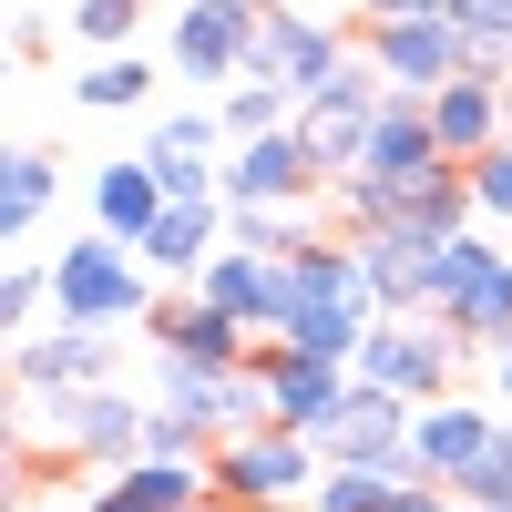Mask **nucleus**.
Wrapping results in <instances>:
<instances>
[{"mask_svg":"<svg viewBox=\"0 0 512 512\" xmlns=\"http://www.w3.org/2000/svg\"><path fill=\"white\" fill-rule=\"evenodd\" d=\"M369 328H379V297L359 277V246L349 236L287 256V318H277V338H287L297 359H338V369H349Z\"/></svg>","mask_w":512,"mask_h":512,"instance_id":"obj_1","label":"nucleus"},{"mask_svg":"<svg viewBox=\"0 0 512 512\" xmlns=\"http://www.w3.org/2000/svg\"><path fill=\"white\" fill-rule=\"evenodd\" d=\"M52 318L72 328H123V318H154V267L123 236H72L52 256Z\"/></svg>","mask_w":512,"mask_h":512,"instance_id":"obj_2","label":"nucleus"},{"mask_svg":"<svg viewBox=\"0 0 512 512\" xmlns=\"http://www.w3.org/2000/svg\"><path fill=\"white\" fill-rule=\"evenodd\" d=\"M41 410V451L52 461H93V472H123V461H144V420H154V400H134L113 379V390H62V400H31Z\"/></svg>","mask_w":512,"mask_h":512,"instance_id":"obj_3","label":"nucleus"},{"mask_svg":"<svg viewBox=\"0 0 512 512\" xmlns=\"http://www.w3.org/2000/svg\"><path fill=\"white\" fill-rule=\"evenodd\" d=\"M431 318L461 338V349H502V338H512V256H502L482 226L441 246V297H431Z\"/></svg>","mask_w":512,"mask_h":512,"instance_id":"obj_4","label":"nucleus"},{"mask_svg":"<svg viewBox=\"0 0 512 512\" xmlns=\"http://www.w3.org/2000/svg\"><path fill=\"white\" fill-rule=\"evenodd\" d=\"M369 390H390V400H410V410H431V400H451V369H461V338L441 328V318H379L369 338H359V359H349Z\"/></svg>","mask_w":512,"mask_h":512,"instance_id":"obj_5","label":"nucleus"},{"mask_svg":"<svg viewBox=\"0 0 512 512\" xmlns=\"http://www.w3.org/2000/svg\"><path fill=\"white\" fill-rule=\"evenodd\" d=\"M410 431H420V410L359 379V390H349V410H338L328 431H318V461H328V472H379V482H420V441H410Z\"/></svg>","mask_w":512,"mask_h":512,"instance_id":"obj_6","label":"nucleus"},{"mask_svg":"<svg viewBox=\"0 0 512 512\" xmlns=\"http://www.w3.org/2000/svg\"><path fill=\"white\" fill-rule=\"evenodd\" d=\"M379 103H390V82H379V62H369V52H349V62H338L308 103H297V134H308V154L328 164V185H338V175H359Z\"/></svg>","mask_w":512,"mask_h":512,"instance_id":"obj_7","label":"nucleus"},{"mask_svg":"<svg viewBox=\"0 0 512 512\" xmlns=\"http://www.w3.org/2000/svg\"><path fill=\"white\" fill-rule=\"evenodd\" d=\"M256 31H267V0H185L175 31H164V62H175L185 82L236 93V82L256 72Z\"/></svg>","mask_w":512,"mask_h":512,"instance_id":"obj_8","label":"nucleus"},{"mask_svg":"<svg viewBox=\"0 0 512 512\" xmlns=\"http://www.w3.org/2000/svg\"><path fill=\"white\" fill-rule=\"evenodd\" d=\"M318 441H297V431H246V441H226L216 451V492L236 502V512H297L318 492Z\"/></svg>","mask_w":512,"mask_h":512,"instance_id":"obj_9","label":"nucleus"},{"mask_svg":"<svg viewBox=\"0 0 512 512\" xmlns=\"http://www.w3.org/2000/svg\"><path fill=\"white\" fill-rule=\"evenodd\" d=\"M11 390H21V400L113 390V328H72V318H52V328L11 338Z\"/></svg>","mask_w":512,"mask_h":512,"instance_id":"obj_10","label":"nucleus"},{"mask_svg":"<svg viewBox=\"0 0 512 512\" xmlns=\"http://www.w3.org/2000/svg\"><path fill=\"white\" fill-rule=\"evenodd\" d=\"M349 52H359V31H338V21H318V11H277V0H267V31H256V72H246V82H277V93L308 103Z\"/></svg>","mask_w":512,"mask_h":512,"instance_id":"obj_11","label":"nucleus"},{"mask_svg":"<svg viewBox=\"0 0 512 512\" xmlns=\"http://www.w3.org/2000/svg\"><path fill=\"white\" fill-rule=\"evenodd\" d=\"M246 369H267V400H277V431H297V441H318L338 410H349V390H359V369H338V359H297L287 338H256V359Z\"/></svg>","mask_w":512,"mask_h":512,"instance_id":"obj_12","label":"nucleus"},{"mask_svg":"<svg viewBox=\"0 0 512 512\" xmlns=\"http://www.w3.org/2000/svg\"><path fill=\"white\" fill-rule=\"evenodd\" d=\"M318 195H328V164L308 154L297 123L267 134V144H236L226 154V205H267V216H277V205H318Z\"/></svg>","mask_w":512,"mask_h":512,"instance_id":"obj_13","label":"nucleus"},{"mask_svg":"<svg viewBox=\"0 0 512 512\" xmlns=\"http://www.w3.org/2000/svg\"><path fill=\"white\" fill-rule=\"evenodd\" d=\"M359 246V277L379 297V318H431V297H441V246L431 236H410V226H369L349 236Z\"/></svg>","mask_w":512,"mask_h":512,"instance_id":"obj_14","label":"nucleus"},{"mask_svg":"<svg viewBox=\"0 0 512 512\" xmlns=\"http://www.w3.org/2000/svg\"><path fill=\"white\" fill-rule=\"evenodd\" d=\"M359 52L379 62V82H390V93H420V103H431L441 82H461V72H472V52H461V31H451V21H400V31H359Z\"/></svg>","mask_w":512,"mask_h":512,"instance_id":"obj_15","label":"nucleus"},{"mask_svg":"<svg viewBox=\"0 0 512 512\" xmlns=\"http://www.w3.org/2000/svg\"><path fill=\"white\" fill-rule=\"evenodd\" d=\"M410 441H420V482L461 492V482H472L482 461L502 451V420H492L482 400H461V390H451V400H431V410H420V431H410Z\"/></svg>","mask_w":512,"mask_h":512,"instance_id":"obj_16","label":"nucleus"},{"mask_svg":"<svg viewBox=\"0 0 512 512\" xmlns=\"http://www.w3.org/2000/svg\"><path fill=\"white\" fill-rule=\"evenodd\" d=\"M195 297H205V308H226L246 338H277V318H287V267L226 236V246H216V267L195 277Z\"/></svg>","mask_w":512,"mask_h":512,"instance_id":"obj_17","label":"nucleus"},{"mask_svg":"<svg viewBox=\"0 0 512 512\" xmlns=\"http://www.w3.org/2000/svg\"><path fill=\"white\" fill-rule=\"evenodd\" d=\"M431 134H441V164H482L502 134H512V93H502V72H461L431 93Z\"/></svg>","mask_w":512,"mask_h":512,"instance_id":"obj_18","label":"nucleus"},{"mask_svg":"<svg viewBox=\"0 0 512 512\" xmlns=\"http://www.w3.org/2000/svg\"><path fill=\"white\" fill-rule=\"evenodd\" d=\"M154 359H185V369H246L256 359V338L226 318V308H205V297H154Z\"/></svg>","mask_w":512,"mask_h":512,"instance_id":"obj_19","label":"nucleus"},{"mask_svg":"<svg viewBox=\"0 0 512 512\" xmlns=\"http://www.w3.org/2000/svg\"><path fill=\"white\" fill-rule=\"evenodd\" d=\"M226 226H236V205H226V195H185V205H164V216H154V236H144L134 256H144L154 277H185V287H195L205 267H216Z\"/></svg>","mask_w":512,"mask_h":512,"instance_id":"obj_20","label":"nucleus"},{"mask_svg":"<svg viewBox=\"0 0 512 512\" xmlns=\"http://www.w3.org/2000/svg\"><path fill=\"white\" fill-rule=\"evenodd\" d=\"M431 164H441L431 103H420V93H390V103H379V123H369V154H359V175H379V185H410V175H431Z\"/></svg>","mask_w":512,"mask_h":512,"instance_id":"obj_21","label":"nucleus"},{"mask_svg":"<svg viewBox=\"0 0 512 512\" xmlns=\"http://www.w3.org/2000/svg\"><path fill=\"white\" fill-rule=\"evenodd\" d=\"M390 226H410V236H431V246H451V236H472L482 226V195H472V164H431V175H410L400 185V216Z\"/></svg>","mask_w":512,"mask_h":512,"instance_id":"obj_22","label":"nucleus"},{"mask_svg":"<svg viewBox=\"0 0 512 512\" xmlns=\"http://www.w3.org/2000/svg\"><path fill=\"white\" fill-rule=\"evenodd\" d=\"M164 205H175V195H164V175H154L144 154H123V164L93 175V216H103V236H123V246H144Z\"/></svg>","mask_w":512,"mask_h":512,"instance_id":"obj_23","label":"nucleus"},{"mask_svg":"<svg viewBox=\"0 0 512 512\" xmlns=\"http://www.w3.org/2000/svg\"><path fill=\"white\" fill-rule=\"evenodd\" d=\"M134 103H154V72L134 52H103L72 72V113H134Z\"/></svg>","mask_w":512,"mask_h":512,"instance_id":"obj_24","label":"nucleus"},{"mask_svg":"<svg viewBox=\"0 0 512 512\" xmlns=\"http://www.w3.org/2000/svg\"><path fill=\"white\" fill-rule=\"evenodd\" d=\"M216 123H226V154L236 144H267L297 123V93H277V82H236V93H216Z\"/></svg>","mask_w":512,"mask_h":512,"instance_id":"obj_25","label":"nucleus"},{"mask_svg":"<svg viewBox=\"0 0 512 512\" xmlns=\"http://www.w3.org/2000/svg\"><path fill=\"white\" fill-rule=\"evenodd\" d=\"M52 185H62V164L41 154V144H21V154H11V175H0V226L31 236L41 216H52Z\"/></svg>","mask_w":512,"mask_h":512,"instance_id":"obj_26","label":"nucleus"},{"mask_svg":"<svg viewBox=\"0 0 512 512\" xmlns=\"http://www.w3.org/2000/svg\"><path fill=\"white\" fill-rule=\"evenodd\" d=\"M451 31H461V52H472L482 72L512 62V0H451Z\"/></svg>","mask_w":512,"mask_h":512,"instance_id":"obj_27","label":"nucleus"},{"mask_svg":"<svg viewBox=\"0 0 512 512\" xmlns=\"http://www.w3.org/2000/svg\"><path fill=\"white\" fill-rule=\"evenodd\" d=\"M144 31V0H72V41H82V52H123V41H134Z\"/></svg>","mask_w":512,"mask_h":512,"instance_id":"obj_28","label":"nucleus"},{"mask_svg":"<svg viewBox=\"0 0 512 512\" xmlns=\"http://www.w3.org/2000/svg\"><path fill=\"white\" fill-rule=\"evenodd\" d=\"M410 482H379V472H318V492H308V512H390Z\"/></svg>","mask_w":512,"mask_h":512,"instance_id":"obj_29","label":"nucleus"},{"mask_svg":"<svg viewBox=\"0 0 512 512\" xmlns=\"http://www.w3.org/2000/svg\"><path fill=\"white\" fill-rule=\"evenodd\" d=\"M144 461H216V441H205L195 420H175V410H154V420H144Z\"/></svg>","mask_w":512,"mask_h":512,"instance_id":"obj_30","label":"nucleus"},{"mask_svg":"<svg viewBox=\"0 0 512 512\" xmlns=\"http://www.w3.org/2000/svg\"><path fill=\"white\" fill-rule=\"evenodd\" d=\"M41 308H52V267H11V277H0V318H11L21 338H31Z\"/></svg>","mask_w":512,"mask_h":512,"instance_id":"obj_31","label":"nucleus"},{"mask_svg":"<svg viewBox=\"0 0 512 512\" xmlns=\"http://www.w3.org/2000/svg\"><path fill=\"white\" fill-rule=\"evenodd\" d=\"M472 195H482V216H492V226H512V134L472 164Z\"/></svg>","mask_w":512,"mask_h":512,"instance_id":"obj_32","label":"nucleus"},{"mask_svg":"<svg viewBox=\"0 0 512 512\" xmlns=\"http://www.w3.org/2000/svg\"><path fill=\"white\" fill-rule=\"evenodd\" d=\"M369 31H400V21H451V0H359Z\"/></svg>","mask_w":512,"mask_h":512,"instance_id":"obj_33","label":"nucleus"},{"mask_svg":"<svg viewBox=\"0 0 512 512\" xmlns=\"http://www.w3.org/2000/svg\"><path fill=\"white\" fill-rule=\"evenodd\" d=\"M390 512H472V502H461V492H441V482H410Z\"/></svg>","mask_w":512,"mask_h":512,"instance_id":"obj_34","label":"nucleus"},{"mask_svg":"<svg viewBox=\"0 0 512 512\" xmlns=\"http://www.w3.org/2000/svg\"><path fill=\"white\" fill-rule=\"evenodd\" d=\"M492 390L512 400V338H502V349H492Z\"/></svg>","mask_w":512,"mask_h":512,"instance_id":"obj_35","label":"nucleus"},{"mask_svg":"<svg viewBox=\"0 0 512 512\" xmlns=\"http://www.w3.org/2000/svg\"><path fill=\"white\" fill-rule=\"evenodd\" d=\"M195 512H236V502H226V492H216V502H195Z\"/></svg>","mask_w":512,"mask_h":512,"instance_id":"obj_36","label":"nucleus"},{"mask_svg":"<svg viewBox=\"0 0 512 512\" xmlns=\"http://www.w3.org/2000/svg\"><path fill=\"white\" fill-rule=\"evenodd\" d=\"M502 461H512V420H502Z\"/></svg>","mask_w":512,"mask_h":512,"instance_id":"obj_37","label":"nucleus"},{"mask_svg":"<svg viewBox=\"0 0 512 512\" xmlns=\"http://www.w3.org/2000/svg\"><path fill=\"white\" fill-rule=\"evenodd\" d=\"M21 512H52V502H21ZM72 512H82V502H72Z\"/></svg>","mask_w":512,"mask_h":512,"instance_id":"obj_38","label":"nucleus"},{"mask_svg":"<svg viewBox=\"0 0 512 512\" xmlns=\"http://www.w3.org/2000/svg\"><path fill=\"white\" fill-rule=\"evenodd\" d=\"M502 93H512V82H502Z\"/></svg>","mask_w":512,"mask_h":512,"instance_id":"obj_39","label":"nucleus"}]
</instances>
